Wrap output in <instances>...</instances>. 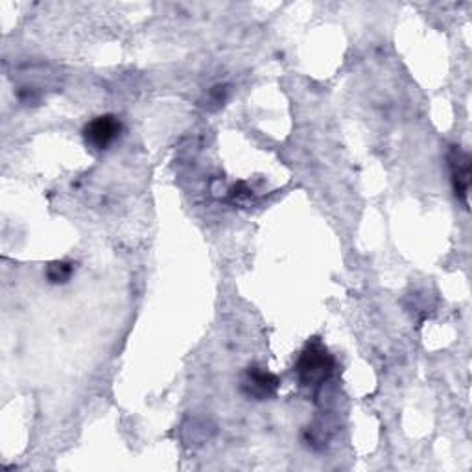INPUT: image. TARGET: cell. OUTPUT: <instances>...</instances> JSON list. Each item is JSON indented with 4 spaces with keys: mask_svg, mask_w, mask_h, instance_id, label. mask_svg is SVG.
Returning <instances> with one entry per match:
<instances>
[{
    "mask_svg": "<svg viewBox=\"0 0 472 472\" xmlns=\"http://www.w3.org/2000/svg\"><path fill=\"white\" fill-rule=\"evenodd\" d=\"M297 379L305 388L323 386L335 373V358L319 340H312L305 345L296 363Z\"/></svg>",
    "mask_w": 472,
    "mask_h": 472,
    "instance_id": "cell-1",
    "label": "cell"
},
{
    "mask_svg": "<svg viewBox=\"0 0 472 472\" xmlns=\"http://www.w3.org/2000/svg\"><path fill=\"white\" fill-rule=\"evenodd\" d=\"M280 388V379L277 374H273L271 371L264 369V367H250L244 376H242V384L241 390L248 399L253 401H268L273 399L277 395Z\"/></svg>",
    "mask_w": 472,
    "mask_h": 472,
    "instance_id": "cell-2",
    "label": "cell"
},
{
    "mask_svg": "<svg viewBox=\"0 0 472 472\" xmlns=\"http://www.w3.org/2000/svg\"><path fill=\"white\" fill-rule=\"evenodd\" d=\"M120 131H122V124L117 117H113V115L99 117V118L90 120L83 127L85 145L97 152H104L118 138Z\"/></svg>",
    "mask_w": 472,
    "mask_h": 472,
    "instance_id": "cell-3",
    "label": "cell"
},
{
    "mask_svg": "<svg viewBox=\"0 0 472 472\" xmlns=\"http://www.w3.org/2000/svg\"><path fill=\"white\" fill-rule=\"evenodd\" d=\"M470 156L461 150L459 146H452L448 152V166L452 175V186L456 198L467 207L468 205V193L472 183V170H470Z\"/></svg>",
    "mask_w": 472,
    "mask_h": 472,
    "instance_id": "cell-4",
    "label": "cell"
},
{
    "mask_svg": "<svg viewBox=\"0 0 472 472\" xmlns=\"http://www.w3.org/2000/svg\"><path fill=\"white\" fill-rule=\"evenodd\" d=\"M72 273H74V266L67 260L51 262L49 268H46V278H49L52 285H65V282L71 280Z\"/></svg>",
    "mask_w": 472,
    "mask_h": 472,
    "instance_id": "cell-5",
    "label": "cell"
},
{
    "mask_svg": "<svg viewBox=\"0 0 472 472\" xmlns=\"http://www.w3.org/2000/svg\"><path fill=\"white\" fill-rule=\"evenodd\" d=\"M227 94H229V90H227V87H225V85H216V87L211 90V94H209V102H211V104H216V106H220V104H223V102H225Z\"/></svg>",
    "mask_w": 472,
    "mask_h": 472,
    "instance_id": "cell-6",
    "label": "cell"
}]
</instances>
